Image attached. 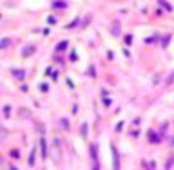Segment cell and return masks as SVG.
<instances>
[{"label": "cell", "mask_w": 174, "mask_h": 170, "mask_svg": "<svg viewBox=\"0 0 174 170\" xmlns=\"http://www.w3.org/2000/svg\"><path fill=\"white\" fill-rule=\"evenodd\" d=\"M90 155H92V161H94V168H99V161H97V144L90 146Z\"/></svg>", "instance_id": "1"}, {"label": "cell", "mask_w": 174, "mask_h": 170, "mask_svg": "<svg viewBox=\"0 0 174 170\" xmlns=\"http://www.w3.org/2000/svg\"><path fill=\"white\" fill-rule=\"evenodd\" d=\"M111 152H112V166L114 168H120V159H118V152H116L114 144H111Z\"/></svg>", "instance_id": "2"}, {"label": "cell", "mask_w": 174, "mask_h": 170, "mask_svg": "<svg viewBox=\"0 0 174 170\" xmlns=\"http://www.w3.org/2000/svg\"><path fill=\"white\" fill-rule=\"evenodd\" d=\"M120 32H122L120 23H118V21H114V23L111 25V34H112V36H120Z\"/></svg>", "instance_id": "3"}, {"label": "cell", "mask_w": 174, "mask_h": 170, "mask_svg": "<svg viewBox=\"0 0 174 170\" xmlns=\"http://www.w3.org/2000/svg\"><path fill=\"white\" fill-rule=\"evenodd\" d=\"M12 73H13V77L17 79V80H25V69H12Z\"/></svg>", "instance_id": "4"}, {"label": "cell", "mask_w": 174, "mask_h": 170, "mask_svg": "<svg viewBox=\"0 0 174 170\" xmlns=\"http://www.w3.org/2000/svg\"><path fill=\"white\" fill-rule=\"evenodd\" d=\"M148 140H150L152 144H159V142H161L159 135H157V133H154V131H150V133H148Z\"/></svg>", "instance_id": "5"}, {"label": "cell", "mask_w": 174, "mask_h": 170, "mask_svg": "<svg viewBox=\"0 0 174 170\" xmlns=\"http://www.w3.org/2000/svg\"><path fill=\"white\" fill-rule=\"evenodd\" d=\"M52 8L54 9H66L68 8V2H66V0H56V2L52 4Z\"/></svg>", "instance_id": "6"}, {"label": "cell", "mask_w": 174, "mask_h": 170, "mask_svg": "<svg viewBox=\"0 0 174 170\" xmlns=\"http://www.w3.org/2000/svg\"><path fill=\"white\" fill-rule=\"evenodd\" d=\"M39 146H41V157L45 159V157H47V144H45V139H39Z\"/></svg>", "instance_id": "7"}, {"label": "cell", "mask_w": 174, "mask_h": 170, "mask_svg": "<svg viewBox=\"0 0 174 170\" xmlns=\"http://www.w3.org/2000/svg\"><path fill=\"white\" fill-rule=\"evenodd\" d=\"M34 163H36V150H32L30 152V157H28V165L34 166Z\"/></svg>", "instance_id": "8"}, {"label": "cell", "mask_w": 174, "mask_h": 170, "mask_svg": "<svg viewBox=\"0 0 174 170\" xmlns=\"http://www.w3.org/2000/svg\"><path fill=\"white\" fill-rule=\"evenodd\" d=\"M8 45H9V39L2 38V41H0V49H8Z\"/></svg>", "instance_id": "9"}, {"label": "cell", "mask_w": 174, "mask_h": 170, "mask_svg": "<svg viewBox=\"0 0 174 170\" xmlns=\"http://www.w3.org/2000/svg\"><path fill=\"white\" fill-rule=\"evenodd\" d=\"M159 4H161L163 8H165V9H167V11H170V9H172V6H170L169 2H165V0H159Z\"/></svg>", "instance_id": "10"}, {"label": "cell", "mask_w": 174, "mask_h": 170, "mask_svg": "<svg viewBox=\"0 0 174 170\" xmlns=\"http://www.w3.org/2000/svg\"><path fill=\"white\" fill-rule=\"evenodd\" d=\"M4 116H6V118L12 116V107H9V105H6V107H4Z\"/></svg>", "instance_id": "11"}, {"label": "cell", "mask_w": 174, "mask_h": 170, "mask_svg": "<svg viewBox=\"0 0 174 170\" xmlns=\"http://www.w3.org/2000/svg\"><path fill=\"white\" fill-rule=\"evenodd\" d=\"M66 47H68V41H62V43L56 45V51H66Z\"/></svg>", "instance_id": "12"}, {"label": "cell", "mask_w": 174, "mask_h": 170, "mask_svg": "<svg viewBox=\"0 0 174 170\" xmlns=\"http://www.w3.org/2000/svg\"><path fill=\"white\" fill-rule=\"evenodd\" d=\"M32 52H34V47L30 45V47H26V49L23 51V56H28V54H32Z\"/></svg>", "instance_id": "13"}, {"label": "cell", "mask_w": 174, "mask_h": 170, "mask_svg": "<svg viewBox=\"0 0 174 170\" xmlns=\"http://www.w3.org/2000/svg\"><path fill=\"white\" fill-rule=\"evenodd\" d=\"M169 41H170V36H165V38L161 39V45H163V47H167V45H169Z\"/></svg>", "instance_id": "14"}, {"label": "cell", "mask_w": 174, "mask_h": 170, "mask_svg": "<svg viewBox=\"0 0 174 170\" xmlns=\"http://www.w3.org/2000/svg\"><path fill=\"white\" fill-rule=\"evenodd\" d=\"M9 155H12L13 159H19V152L17 150H12V152H9Z\"/></svg>", "instance_id": "15"}, {"label": "cell", "mask_w": 174, "mask_h": 170, "mask_svg": "<svg viewBox=\"0 0 174 170\" xmlns=\"http://www.w3.org/2000/svg\"><path fill=\"white\" fill-rule=\"evenodd\" d=\"M62 127H64V129H66V131L69 129V123H68V120H62Z\"/></svg>", "instance_id": "16"}, {"label": "cell", "mask_w": 174, "mask_h": 170, "mask_svg": "<svg viewBox=\"0 0 174 170\" xmlns=\"http://www.w3.org/2000/svg\"><path fill=\"white\" fill-rule=\"evenodd\" d=\"M54 23H56V17L51 15V17H49V25H54Z\"/></svg>", "instance_id": "17"}, {"label": "cell", "mask_w": 174, "mask_h": 170, "mask_svg": "<svg viewBox=\"0 0 174 170\" xmlns=\"http://www.w3.org/2000/svg\"><path fill=\"white\" fill-rule=\"evenodd\" d=\"M81 133H82V136H86V123H82V127H81Z\"/></svg>", "instance_id": "18"}, {"label": "cell", "mask_w": 174, "mask_h": 170, "mask_svg": "<svg viewBox=\"0 0 174 170\" xmlns=\"http://www.w3.org/2000/svg\"><path fill=\"white\" fill-rule=\"evenodd\" d=\"M131 41H133V38H131V36H125V43H127V45L131 43Z\"/></svg>", "instance_id": "19"}, {"label": "cell", "mask_w": 174, "mask_h": 170, "mask_svg": "<svg viewBox=\"0 0 174 170\" xmlns=\"http://www.w3.org/2000/svg\"><path fill=\"white\" fill-rule=\"evenodd\" d=\"M39 88H41V92H47V90H49V86H47V84H41Z\"/></svg>", "instance_id": "20"}, {"label": "cell", "mask_w": 174, "mask_h": 170, "mask_svg": "<svg viewBox=\"0 0 174 170\" xmlns=\"http://www.w3.org/2000/svg\"><path fill=\"white\" fill-rule=\"evenodd\" d=\"M77 25H79L77 21H73V23H69V25H68V28H73V26H77Z\"/></svg>", "instance_id": "21"}, {"label": "cell", "mask_w": 174, "mask_h": 170, "mask_svg": "<svg viewBox=\"0 0 174 170\" xmlns=\"http://www.w3.org/2000/svg\"><path fill=\"white\" fill-rule=\"evenodd\" d=\"M88 73H90L92 77H95V69H94V67H90V69H88Z\"/></svg>", "instance_id": "22"}]
</instances>
